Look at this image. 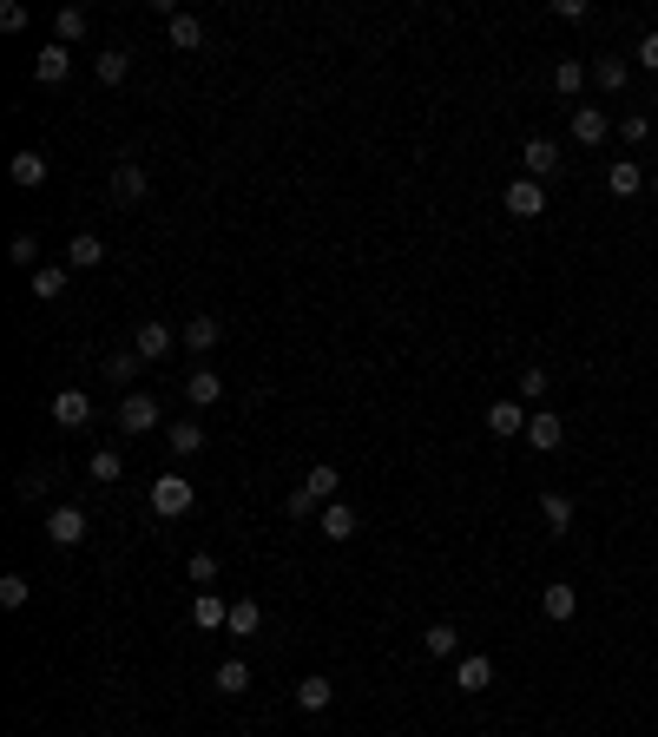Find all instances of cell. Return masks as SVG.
I'll return each mask as SVG.
<instances>
[{
  "instance_id": "cell-4",
  "label": "cell",
  "mask_w": 658,
  "mask_h": 737,
  "mask_svg": "<svg viewBox=\"0 0 658 737\" xmlns=\"http://www.w3.org/2000/svg\"><path fill=\"white\" fill-rule=\"evenodd\" d=\"M158 422H165V415H158L152 395H126V402H119V435H152Z\"/></svg>"
},
{
  "instance_id": "cell-37",
  "label": "cell",
  "mask_w": 658,
  "mask_h": 737,
  "mask_svg": "<svg viewBox=\"0 0 658 737\" xmlns=\"http://www.w3.org/2000/svg\"><path fill=\"white\" fill-rule=\"evenodd\" d=\"M27 599H33V580H27V573H7V580H0V606H7V612H20Z\"/></svg>"
},
{
  "instance_id": "cell-27",
  "label": "cell",
  "mask_w": 658,
  "mask_h": 737,
  "mask_svg": "<svg viewBox=\"0 0 658 737\" xmlns=\"http://www.w3.org/2000/svg\"><path fill=\"white\" fill-rule=\"evenodd\" d=\"M93 73H99V86H119V79L132 73V53H126V47H106V53L93 60Z\"/></svg>"
},
{
  "instance_id": "cell-35",
  "label": "cell",
  "mask_w": 658,
  "mask_h": 737,
  "mask_svg": "<svg viewBox=\"0 0 658 737\" xmlns=\"http://www.w3.org/2000/svg\"><path fill=\"white\" fill-rule=\"evenodd\" d=\"M172 47H204V20L198 14H172Z\"/></svg>"
},
{
  "instance_id": "cell-6",
  "label": "cell",
  "mask_w": 658,
  "mask_h": 737,
  "mask_svg": "<svg viewBox=\"0 0 658 737\" xmlns=\"http://www.w3.org/2000/svg\"><path fill=\"white\" fill-rule=\"evenodd\" d=\"M527 402H514V395H507V402H494L487 408V435H501V441H514V435H527Z\"/></svg>"
},
{
  "instance_id": "cell-16",
  "label": "cell",
  "mask_w": 658,
  "mask_h": 737,
  "mask_svg": "<svg viewBox=\"0 0 658 737\" xmlns=\"http://www.w3.org/2000/svg\"><path fill=\"white\" fill-rule=\"evenodd\" d=\"M218 395H224V376H218V369H204V362H198V369H191V376H185V402H191V408H211V402H218Z\"/></svg>"
},
{
  "instance_id": "cell-12",
  "label": "cell",
  "mask_w": 658,
  "mask_h": 737,
  "mask_svg": "<svg viewBox=\"0 0 658 737\" xmlns=\"http://www.w3.org/2000/svg\"><path fill=\"white\" fill-rule=\"evenodd\" d=\"M66 73H73V47H60V40H53V47H40L33 79H40V86H66Z\"/></svg>"
},
{
  "instance_id": "cell-42",
  "label": "cell",
  "mask_w": 658,
  "mask_h": 737,
  "mask_svg": "<svg viewBox=\"0 0 658 737\" xmlns=\"http://www.w3.org/2000/svg\"><path fill=\"white\" fill-rule=\"evenodd\" d=\"M7 251H14V264H27V277H33V270H40V264H33V257H40V244H33V237H27V231H20V237H14V244H7Z\"/></svg>"
},
{
  "instance_id": "cell-23",
  "label": "cell",
  "mask_w": 658,
  "mask_h": 737,
  "mask_svg": "<svg viewBox=\"0 0 658 737\" xmlns=\"http://www.w3.org/2000/svg\"><path fill=\"white\" fill-rule=\"evenodd\" d=\"M112 198H119V204L145 198V165H132V158H119V172H112Z\"/></svg>"
},
{
  "instance_id": "cell-18",
  "label": "cell",
  "mask_w": 658,
  "mask_h": 737,
  "mask_svg": "<svg viewBox=\"0 0 658 737\" xmlns=\"http://www.w3.org/2000/svg\"><path fill=\"white\" fill-rule=\"evenodd\" d=\"M218 336H224V323H218V316H191L185 330H178V343H185L191 356H204V349H218Z\"/></svg>"
},
{
  "instance_id": "cell-33",
  "label": "cell",
  "mask_w": 658,
  "mask_h": 737,
  "mask_svg": "<svg viewBox=\"0 0 658 737\" xmlns=\"http://www.w3.org/2000/svg\"><path fill=\"white\" fill-rule=\"evenodd\" d=\"M139 369H145L139 349H119V356H106V382H119V389H126V382L139 376Z\"/></svg>"
},
{
  "instance_id": "cell-1",
  "label": "cell",
  "mask_w": 658,
  "mask_h": 737,
  "mask_svg": "<svg viewBox=\"0 0 658 737\" xmlns=\"http://www.w3.org/2000/svg\"><path fill=\"white\" fill-rule=\"evenodd\" d=\"M336 487H343V474L329 468V461H316V468L303 474V487L290 494V520H316L329 501H336Z\"/></svg>"
},
{
  "instance_id": "cell-31",
  "label": "cell",
  "mask_w": 658,
  "mask_h": 737,
  "mask_svg": "<svg viewBox=\"0 0 658 737\" xmlns=\"http://www.w3.org/2000/svg\"><path fill=\"white\" fill-rule=\"evenodd\" d=\"M165 441H172V455H198V448H204V422H172Z\"/></svg>"
},
{
  "instance_id": "cell-29",
  "label": "cell",
  "mask_w": 658,
  "mask_h": 737,
  "mask_svg": "<svg viewBox=\"0 0 658 737\" xmlns=\"http://www.w3.org/2000/svg\"><path fill=\"white\" fill-rule=\"evenodd\" d=\"M224 626H231L237 639H251V632L264 626V606H257V599H231V619H224Z\"/></svg>"
},
{
  "instance_id": "cell-22",
  "label": "cell",
  "mask_w": 658,
  "mask_h": 737,
  "mask_svg": "<svg viewBox=\"0 0 658 737\" xmlns=\"http://www.w3.org/2000/svg\"><path fill=\"white\" fill-rule=\"evenodd\" d=\"M224 619H231V606H224L218 593H198V599H191V626H198V632H218Z\"/></svg>"
},
{
  "instance_id": "cell-13",
  "label": "cell",
  "mask_w": 658,
  "mask_h": 737,
  "mask_svg": "<svg viewBox=\"0 0 658 737\" xmlns=\"http://www.w3.org/2000/svg\"><path fill=\"white\" fill-rule=\"evenodd\" d=\"M586 73H593V86H599V93H626V79H632V60H619V53H599V60L586 66Z\"/></svg>"
},
{
  "instance_id": "cell-5",
  "label": "cell",
  "mask_w": 658,
  "mask_h": 737,
  "mask_svg": "<svg viewBox=\"0 0 658 737\" xmlns=\"http://www.w3.org/2000/svg\"><path fill=\"white\" fill-rule=\"evenodd\" d=\"M172 343H178L172 323H158V316H145L139 330H132V349H139L145 362H165V356H172Z\"/></svg>"
},
{
  "instance_id": "cell-7",
  "label": "cell",
  "mask_w": 658,
  "mask_h": 737,
  "mask_svg": "<svg viewBox=\"0 0 658 737\" xmlns=\"http://www.w3.org/2000/svg\"><path fill=\"white\" fill-rule=\"evenodd\" d=\"M40 527H47L53 547H79V540H86V514H79V507H53Z\"/></svg>"
},
{
  "instance_id": "cell-3",
  "label": "cell",
  "mask_w": 658,
  "mask_h": 737,
  "mask_svg": "<svg viewBox=\"0 0 658 737\" xmlns=\"http://www.w3.org/2000/svg\"><path fill=\"white\" fill-rule=\"evenodd\" d=\"M501 204H507V211H514L520 224H527V218H540V211H547V185H540V178H527V172H520V178H507Z\"/></svg>"
},
{
  "instance_id": "cell-41",
  "label": "cell",
  "mask_w": 658,
  "mask_h": 737,
  "mask_svg": "<svg viewBox=\"0 0 658 737\" xmlns=\"http://www.w3.org/2000/svg\"><path fill=\"white\" fill-rule=\"evenodd\" d=\"M547 369H520V395H527V402H540V395H547Z\"/></svg>"
},
{
  "instance_id": "cell-28",
  "label": "cell",
  "mask_w": 658,
  "mask_h": 737,
  "mask_svg": "<svg viewBox=\"0 0 658 737\" xmlns=\"http://www.w3.org/2000/svg\"><path fill=\"white\" fill-rule=\"evenodd\" d=\"M540 514H547V534H560L566 540V527H573V501H566V494H540Z\"/></svg>"
},
{
  "instance_id": "cell-19",
  "label": "cell",
  "mask_w": 658,
  "mask_h": 737,
  "mask_svg": "<svg viewBox=\"0 0 658 737\" xmlns=\"http://www.w3.org/2000/svg\"><path fill=\"white\" fill-rule=\"evenodd\" d=\"M47 152H14V165H7V178H14L20 191H33V185H47Z\"/></svg>"
},
{
  "instance_id": "cell-34",
  "label": "cell",
  "mask_w": 658,
  "mask_h": 737,
  "mask_svg": "<svg viewBox=\"0 0 658 737\" xmlns=\"http://www.w3.org/2000/svg\"><path fill=\"white\" fill-rule=\"evenodd\" d=\"M329 698H336V685H329V678H303V685H297V711H323Z\"/></svg>"
},
{
  "instance_id": "cell-24",
  "label": "cell",
  "mask_w": 658,
  "mask_h": 737,
  "mask_svg": "<svg viewBox=\"0 0 658 737\" xmlns=\"http://www.w3.org/2000/svg\"><path fill=\"white\" fill-rule=\"evenodd\" d=\"M211 691H224V698H237V691H251V665H244V659H224L218 672H211Z\"/></svg>"
},
{
  "instance_id": "cell-25",
  "label": "cell",
  "mask_w": 658,
  "mask_h": 737,
  "mask_svg": "<svg viewBox=\"0 0 658 737\" xmlns=\"http://www.w3.org/2000/svg\"><path fill=\"white\" fill-rule=\"evenodd\" d=\"M66 264H73V270H93V264H106V244H99L93 231H79L73 244H66Z\"/></svg>"
},
{
  "instance_id": "cell-32",
  "label": "cell",
  "mask_w": 658,
  "mask_h": 737,
  "mask_svg": "<svg viewBox=\"0 0 658 737\" xmlns=\"http://www.w3.org/2000/svg\"><path fill=\"white\" fill-rule=\"evenodd\" d=\"M586 79H593V73H586L580 60H560V66H553V93H560V99H573V93L586 86Z\"/></svg>"
},
{
  "instance_id": "cell-30",
  "label": "cell",
  "mask_w": 658,
  "mask_h": 737,
  "mask_svg": "<svg viewBox=\"0 0 658 737\" xmlns=\"http://www.w3.org/2000/svg\"><path fill=\"white\" fill-rule=\"evenodd\" d=\"M422 645L435 652V659H455V645H461V626H448V619H435V626L422 632Z\"/></svg>"
},
{
  "instance_id": "cell-2",
  "label": "cell",
  "mask_w": 658,
  "mask_h": 737,
  "mask_svg": "<svg viewBox=\"0 0 658 737\" xmlns=\"http://www.w3.org/2000/svg\"><path fill=\"white\" fill-rule=\"evenodd\" d=\"M191 501H198V487H191L185 474H158V481H152V514H158V520L191 514Z\"/></svg>"
},
{
  "instance_id": "cell-26",
  "label": "cell",
  "mask_w": 658,
  "mask_h": 737,
  "mask_svg": "<svg viewBox=\"0 0 658 737\" xmlns=\"http://www.w3.org/2000/svg\"><path fill=\"white\" fill-rule=\"evenodd\" d=\"M86 27H93V14H86V7H60V14H53V33H60V47L86 40Z\"/></svg>"
},
{
  "instance_id": "cell-15",
  "label": "cell",
  "mask_w": 658,
  "mask_h": 737,
  "mask_svg": "<svg viewBox=\"0 0 658 737\" xmlns=\"http://www.w3.org/2000/svg\"><path fill=\"white\" fill-rule=\"evenodd\" d=\"M606 132H612V112L573 106V139H580V145H606Z\"/></svg>"
},
{
  "instance_id": "cell-44",
  "label": "cell",
  "mask_w": 658,
  "mask_h": 737,
  "mask_svg": "<svg viewBox=\"0 0 658 737\" xmlns=\"http://www.w3.org/2000/svg\"><path fill=\"white\" fill-rule=\"evenodd\" d=\"M639 66H645V73H658V33H645V40H639Z\"/></svg>"
},
{
  "instance_id": "cell-45",
  "label": "cell",
  "mask_w": 658,
  "mask_h": 737,
  "mask_svg": "<svg viewBox=\"0 0 658 737\" xmlns=\"http://www.w3.org/2000/svg\"><path fill=\"white\" fill-rule=\"evenodd\" d=\"M652 198H658V178H652Z\"/></svg>"
},
{
  "instance_id": "cell-38",
  "label": "cell",
  "mask_w": 658,
  "mask_h": 737,
  "mask_svg": "<svg viewBox=\"0 0 658 737\" xmlns=\"http://www.w3.org/2000/svg\"><path fill=\"white\" fill-rule=\"evenodd\" d=\"M185 573L198 580V593H204V586L218 580V553H191V560H185Z\"/></svg>"
},
{
  "instance_id": "cell-43",
  "label": "cell",
  "mask_w": 658,
  "mask_h": 737,
  "mask_svg": "<svg viewBox=\"0 0 658 737\" xmlns=\"http://www.w3.org/2000/svg\"><path fill=\"white\" fill-rule=\"evenodd\" d=\"M0 27L20 33V27H27V7H20V0H7V7H0Z\"/></svg>"
},
{
  "instance_id": "cell-20",
  "label": "cell",
  "mask_w": 658,
  "mask_h": 737,
  "mask_svg": "<svg viewBox=\"0 0 658 737\" xmlns=\"http://www.w3.org/2000/svg\"><path fill=\"white\" fill-rule=\"evenodd\" d=\"M316 527H323V540H356V507L329 501L323 514H316Z\"/></svg>"
},
{
  "instance_id": "cell-39",
  "label": "cell",
  "mask_w": 658,
  "mask_h": 737,
  "mask_svg": "<svg viewBox=\"0 0 658 737\" xmlns=\"http://www.w3.org/2000/svg\"><path fill=\"white\" fill-rule=\"evenodd\" d=\"M47 481H53L47 468H27V474L14 481V494H20V501H40V494H47Z\"/></svg>"
},
{
  "instance_id": "cell-9",
  "label": "cell",
  "mask_w": 658,
  "mask_h": 737,
  "mask_svg": "<svg viewBox=\"0 0 658 737\" xmlns=\"http://www.w3.org/2000/svg\"><path fill=\"white\" fill-rule=\"evenodd\" d=\"M66 283H73V264H40V270L27 277V290H33V303H60Z\"/></svg>"
},
{
  "instance_id": "cell-36",
  "label": "cell",
  "mask_w": 658,
  "mask_h": 737,
  "mask_svg": "<svg viewBox=\"0 0 658 737\" xmlns=\"http://www.w3.org/2000/svg\"><path fill=\"white\" fill-rule=\"evenodd\" d=\"M86 474H93V481H119V474H126V461H119V448H93Z\"/></svg>"
},
{
  "instance_id": "cell-21",
  "label": "cell",
  "mask_w": 658,
  "mask_h": 737,
  "mask_svg": "<svg viewBox=\"0 0 658 737\" xmlns=\"http://www.w3.org/2000/svg\"><path fill=\"white\" fill-rule=\"evenodd\" d=\"M540 612H547V619H560V626H566V619L580 612V593H573V586H566V580H553L547 593H540Z\"/></svg>"
},
{
  "instance_id": "cell-14",
  "label": "cell",
  "mask_w": 658,
  "mask_h": 737,
  "mask_svg": "<svg viewBox=\"0 0 658 737\" xmlns=\"http://www.w3.org/2000/svg\"><path fill=\"white\" fill-rule=\"evenodd\" d=\"M527 441L540 448V455H553V448H566V422L553 415V408H540V415L527 422Z\"/></svg>"
},
{
  "instance_id": "cell-11",
  "label": "cell",
  "mask_w": 658,
  "mask_h": 737,
  "mask_svg": "<svg viewBox=\"0 0 658 737\" xmlns=\"http://www.w3.org/2000/svg\"><path fill=\"white\" fill-rule=\"evenodd\" d=\"M53 422H60V428H86V422H93V395H86V389H60V395H53Z\"/></svg>"
},
{
  "instance_id": "cell-10",
  "label": "cell",
  "mask_w": 658,
  "mask_h": 737,
  "mask_svg": "<svg viewBox=\"0 0 658 737\" xmlns=\"http://www.w3.org/2000/svg\"><path fill=\"white\" fill-rule=\"evenodd\" d=\"M606 191H612L619 204H626V198H639V191H645L639 158H612V165H606Z\"/></svg>"
},
{
  "instance_id": "cell-17",
  "label": "cell",
  "mask_w": 658,
  "mask_h": 737,
  "mask_svg": "<svg viewBox=\"0 0 658 737\" xmlns=\"http://www.w3.org/2000/svg\"><path fill=\"white\" fill-rule=\"evenodd\" d=\"M455 685L468 691V698H474V691H487V685H494V659H487V652H468V659L455 665Z\"/></svg>"
},
{
  "instance_id": "cell-40",
  "label": "cell",
  "mask_w": 658,
  "mask_h": 737,
  "mask_svg": "<svg viewBox=\"0 0 658 737\" xmlns=\"http://www.w3.org/2000/svg\"><path fill=\"white\" fill-rule=\"evenodd\" d=\"M619 139H626V145H645V139H652V119H645V112H626V119H619Z\"/></svg>"
},
{
  "instance_id": "cell-8",
  "label": "cell",
  "mask_w": 658,
  "mask_h": 737,
  "mask_svg": "<svg viewBox=\"0 0 658 737\" xmlns=\"http://www.w3.org/2000/svg\"><path fill=\"white\" fill-rule=\"evenodd\" d=\"M520 165H527V178H553L566 165V152L553 139H527V145H520Z\"/></svg>"
}]
</instances>
